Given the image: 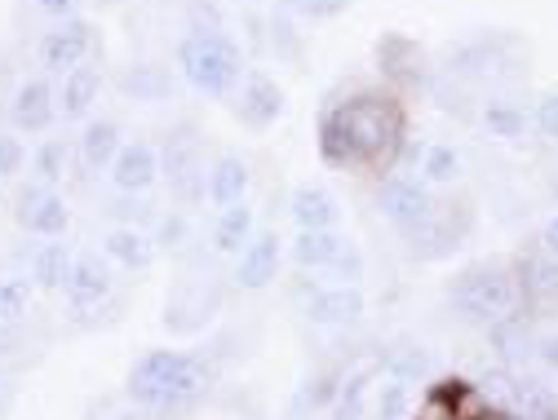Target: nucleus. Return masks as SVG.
<instances>
[{
	"label": "nucleus",
	"instance_id": "f257e3e1",
	"mask_svg": "<svg viewBox=\"0 0 558 420\" xmlns=\"http://www.w3.org/2000/svg\"><path fill=\"white\" fill-rule=\"evenodd\" d=\"M403 137V107L386 94H360L324 111L319 120V156L332 169H360L373 160H390Z\"/></svg>",
	"mask_w": 558,
	"mask_h": 420
},
{
	"label": "nucleus",
	"instance_id": "f03ea898",
	"mask_svg": "<svg viewBox=\"0 0 558 420\" xmlns=\"http://www.w3.org/2000/svg\"><path fill=\"white\" fill-rule=\"evenodd\" d=\"M204 385H208L204 363L191 355H178V349H151L129 372V398L151 411H169V416L186 411L204 394Z\"/></svg>",
	"mask_w": 558,
	"mask_h": 420
},
{
	"label": "nucleus",
	"instance_id": "7ed1b4c3",
	"mask_svg": "<svg viewBox=\"0 0 558 420\" xmlns=\"http://www.w3.org/2000/svg\"><path fill=\"white\" fill-rule=\"evenodd\" d=\"M523 293H519V274L506 261H478L470 270H461V279L452 284V306L461 310V319L493 328L501 319H510L519 310Z\"/></svg>",
	"mask_w": 558,
	"mask_h": 420
},
{
	"label": "nucleus",
	"instance_id": "20e7f679",
	"mask_svg": "<svg viewBox=\"0 0 558 420\" xmlns=\"http://www.w3.org/2000/svg\"><path fill=\"white\" fill-rule=\"evenodd\" d=\"M178 66H182V76L208 98H227L244 76L240 45L222 32H191L178 45Z\"/></svg>",
	"mask_w": 558,
	"mask_h": 420
},
{
	"label": "nucleus",
	"instance_id": "39448f33",
	"mask_svg": "<svg viewBox=\"0 0 558 420\" xmlns=\"http://www.w3.org/2000/svg\"><path fill=\"white\" fill-rule=\"evenodd\" d=\"M514 274H519V293L532 310L558 314V257H549L545 248H527L514 261Z\"/></svg>",
	"mask_w": 558,
	"mask_h": 420
},
{
	"label": "nucleus",
	"instance_id": "423d86ee",
	"mask_svg": "<svg viewBox=\"0 0 558 420\" xmlns=\"http://www.w3.org/2000/svg\"><path fill=\"white\" fill-rule=\"evenodd\" d=\"M381 213L395 222V226H416V222H426L435 213V199L430 190L416 182V177H390L381 186Z\"/></svg>",
	"mask_w": 558,
	"mask_h": 420
},
{
	"label": "nucleus",
	"instance_id": "0eeeda50",
	"mask_svg": "<svg viewBox=\"0 0 558 420\" xmlns=\"http://www.w3.org/2000/svg\"><path fill=\"white\" fill-rule=\"evenodd\" d=\"M94 45V27L89 23H62L58 32H49L40 40V62L49 66V72H76V66L85 62Z\"/></svg>",
	"mask_w": 558,
	"mask_h": 420
},
{
	"label": "nucleus",
	"instance_id": "6e6552de",
	"mask_svg": "<svg viewBox=\"0 0 558 420\" xmlns=\"http://www.w3.org/2000/svg\"><path fill=\"white\" fill-rule=\"evenodd\" d=\"M165 169H169V186L178 199H199L204 195V169H199V151L191 137H169L165 143Z\"/></svg>",
	"mask_w": 558,
	"mask_h": 420
},
{
	"label": "nucleus",
	"instance_id": "1a4fd4ad",
	"mask_svg": "<svg viewBox=\"0 0 558 420\" xmlns=\"http://www.w3.org/2000/svg\"><path fill=\"white\" fill-rule=\"evenodd\" d=\"M279 111H284V94H279V85L262 72H253L240 89V102H235V115L248 124V128H266L279 120Z\"/></svg>",
	"mask_w": 558,
	"mask_h": 420
},
{
	"label": "nucleus",
	"instance_id": "9d476101",
	"mask_svg": "<svg viewBox=\"0 0 558 420\" xmlns=\"http://www.w3.org/2000/svg\"><path fill=\"white\" fill-rule=\"evenodd\" d=\"M156 173H160V160H156V151H151L147 143H129V147H120V156L111 160V182H116V190H124V195H143V190L156 182Z\"/></svg>",
	"mask_w": 558,
	"mask_h": 420
},
{
	"label": "nucleus",
	"instance_id": "9b49d317",
	"mask_svg": "<svg viewBox=\"0 0 558 420\" xmlns=\"http://www.w3.org/2000/svg\"><path fill=\"white\" fill-rule=\"evenodd\" d=\"M19 222L36 235H62L66 231V203L45 186H27L19 195Z\"/></svg>",
	"mask_w": 558,
	"mask_h": 420
},
{
	"label": "nucleus",
	"instance_id": "f8f14e48",
	"mask_svg": "<svg viewBox=\"0 0 558 420\" xmlns=\"http://www.w3.org/2000/svg\"><path fill=\"white\" fill-rule=\"evenodd\" d=\"M514 49V40H506V36H493V40H470V45H461L457 49V58H452V72L457 76H478V81H487V76H501V66H506V53Z\"/></svg>",
	"mask_w": 558,
	"mask_h": 420
},
{
	"label": "nucleus",
	"instance_id": "ddd939ff",
	"mask_svg": "<svg viewBox=\"0 0 558 420\" xmlns=\"http://www.w3.org/2000/svg\"><path fill=\"white\" fill-rule=\"evenodd\" d=\"M311 323H324V328H345L364 314V293L355 284H341V288H328V293H315L311 306H306Z\"/></svg>",
	"mask_w": 558,
	"mask_h": 420
},
{
	"label": "nucleus",
	"instance_id": "4468645a",
	"mask_svg": "<svg viewBox=\"0 0 558 420\" xmlns=\"http://www.w3.org/2000/svg\"><path fill=\"white\" fill-rule=\"evenodd\" d=\"M289 213L298 231H332L337 226V199L324 186H298L289 199Z\"/></svg>",
	"mask_w": 558,
	"mask_h": 420
},
{
	"label": "nucleus",
	"instance_id": "2eb2a0df",
	"mask_svg": "<svg viewBox=\"0 0 558 420\" xmlns=\"http://www.w3.org/2000/svg\"><path fill=\"white\" fill-rule=\"evenodd\" d=\"M10 115H14V124H19V128H27V133L49 128V124H53V115H58V107H53V89H49L45 81H27V85L14 94Z\"/></svg>",
	"mask_w": 558,
	"mask_h": 420
},
{
	"label": "nucleus",
	"instance_id": "dca6fc26",
	"mask_svg": "<svg viewBox=\"0 0 558 420\" xmlns=\"http://www.w3.org/2000/svg\"><path fill=\"white\" fill-rule=\"evenodd\" d=\"M275 270H279V239L275 235L248 239V248L240 252V270H235L240 288H266L275 279Z\"/></svg>",
	"mask_w": 558,
	"mask_h": 420
},
{
	"label": "nucleus",
	"instance_id": "f3484780",
	"mask_svg": "<svg viewBox=\"0 0 558 420\" xmlns=\"http://www.w3.org/2000/svg\"><path fill=\"white\" fill-rule=\"evenodd\" d=\"M377 58H381V72L395 76V81H422V66H426V53L416 40L408 36H386L377 45Z\"/></svg>",
	"mask_w": 558,
	"mask_h": 420
},
{
	"label": "nucleus",
	"instance_id": "a211bd4d",
	"mask_svg": "<svg viewBox=\"0 0 558 420\" xmlns=\"http://www.w3.org/2000/svg\"><path fill=\"white\" fill-rule=\"evenodd\" d=\"M244 190H248V164L240 156H222L208 173V199L218 208H235L244 203Z\"/></svg>",
	"mask_w": 558,
	"mask_h": 420
},
{
	"label": "nucleus",
	"instance_id": "6ab92c4d",
	"mask_svg": "<svg viewBox=\"0 0 558 420\" xmlns=\"http://www.w3.org/2000/svg\"><path fill=\"white\" fill-rule=\"evenodd\" d=\"M457 239H461V231L452 226V213H439V208H435L426 222L408 226V244H412L416 257H439V252H448Z\"/></svg>",
	"mask_w": 558,
	"mask_h": 420
},
{
	"label": "nucleus",
	"instance_id": "aec40b11",
	"mask_svg": "<svg viewBox=\"0 0 558 420\" xmlns=\"http://www.w3.org/2000/svg\"><path fill=\"white\" fill-rule=\"evenodd\" d=\"M62 293H66V301H72V306H98L111 293V279H107V270L94 257H76L72 279H66Z\"/></svg>",
	"mask_w": 558,
	"mask_h": 420
},
{
	"label": "nucleus",
	"instance_id": "412c9836",
	"mask_svg": "<svg viewBox=\"0 0 558 420\" xmlns=\"http://www.w3.org/2000/svg\"><path fill=\"white\" fill-rule=\"evenodd\" d=\"M345 248H351V239H341L337 231H298L293 239L298 265H337Z\"/></svg>",
	"mask_w": 558,
	"mask_h": 420
},
{
	"label": "nucleus",
	"instance_id": "4be33fe9",
	"mask_svg": "<svg viewBox=\"0 0 558 420\" xmlns=\"http://www.w3.org/2000/svg\"><path fill=\"white\" fill-rule=\"evenodd\" d=\"M98 72L94 66H76V72H66L62 76V115H72V120H81L94 102H98Z\"/></svg>",
	"mask_w": 558,
	"mask_h": 420
},
{
	"label": "nucleus",
	"instance_id": "5701e85b",
	"mask_svg": "<svg viewBox=\"0 0 558 420\" xmlns=\"http://www.w3.org/2000/svg\"><path fill=\"white\" fill-rule=\"evenodd\" d=\"M72 252H66L62 244H45V248H36V257H32V279L40 288H66V279H72Z\"/></svg>",
	"mask_w": 558,
	"mask_h": 420
},
{
	"label": "nucleus",
	"instance_id": "b1692460",
	"mask_svg": "<svg viewBox=\"0 0 558 420\" xmlns=\"http://www.w3.org/2000/svg\"><path fill=\"white\" fill-rule=\"evenodd\" d=\"M107 252H111L120 265H129V270H147V265H151V257H156L151 239H147L143 231H133V226L111 231V235H107Z\"/></svg>",
	"mask_w": 558,
	"mask_h": 420
},
{
	"label": "nucleus",
	"instance_id": "393cba45",
	"mask_svg": "<svg viewBox=\"0 0 558 420\" xmlns=\"http://www.w3.org/2000/svg\"><path fill=\"white\" fill-rule=\"evenodd\" d=\"M81 156H85L89 169L111 164V160L120 156V128H116L111 120H94V124L85 128V137H81Z\"/></svg>",
	"mask_w": 558,
	"mask_h": 420
},
{
	"label": "nucleus",
	"instance_id": "a878e982",
	"mask_svg": "<svg viewBox=\"0 0 558 420\" xmlns=\"http://www.w3.org/2000/svg\"><path fill=\"white\" fill-rule=\"evenodd\" d=\"M248 235H253V208H248V203L222 208V222H218V231H214L218 252H240V244L248 248Z\"/></svg>",
	"mask_w": 558,
	"mask_h": 420
},
{
	"label": "nucleus",
	"instance_id": "bb28decb",
	"mask_svg": "<svg viewBox=\"0 0 558 420\" xmlns=\"http://www.w3.org/2000/svg\"><path fill=\"white\" fill-rule=\"evenodd\" d=\"M493 332V345L501 349V359H523L527 349H532V328H527V319H523V310H514L510 319H501V323H493L487 328Z\"/></svg>",
	"mask_w": 558,
	"mask_h": 420
},
{
	"label": "nucleus",
	"instance_id": "cd10ccee",
	"mask_svg": "<svg viewBox=\"0 0 558 420\" xmlns=\"http://www.w3.org/2000/svg\"><path fill=\"white\" fill-rule=\"evenodd\" d=\"M483 124H487V133H497V137H523L527 115L514 102H487L483 107Z\"/></svg>",
	"mask_w": 558,
	"mask_h": 420
},
{
	"label": "nucleus",
	"instance_id": "c85d7f7f",
	"mask_svg": "<svg viewBox=\"0 0 558 420\" xmlns=\"http://www.w3.org/2000/svg\"><path fill=\"white\" fill-rule=\"evenodd\" d=\"M124 94L156 102V98H165V94H169V76L160 72V66H133V72L124 76Z\"/></svg>",
	"mask_w": 558,
	"mask_h": 420
},
{
	"label": "nucleus",
	"instance_id": "c756f323",
	"mask_svg": "<svg viewBox=\"0 0 558 420\" xmlns=\"http://www.w3.org/2000/svg\"><path fill=\"white\" fill-rule=\"evenodd\" d=\"M412 407V390L408 381H386L377 394V420H403V411Z\"/></svg>",
	"mask_w": 558,
	"mask_h": 420
},
{
	"label": "nucleus",
	"instance_id": "7c9ffc66",
	"mask_svg": "<svg viewBox=\"0 0 558 420\" xmlns=\"http://www.w3.org/2000/svg\"><path fill=\"white\" fill-rule=\"evenodd\" d=\"M461 173V156L452 147H430L426 151V177L430 182H457Z\"/></svg>",
	"mask_w": 558,
	"mask_h": 420
},
{
	"label": "nucleus",
	"instance_id": "2f4dec72",
	"mask_svg": "<svg viewBox=\"0 0 558 420\" xmlns=\"http://www.w3.org/2000/svg\"><path fill=\"white\" fill-rule=\"evenodd\" d=\"M27 297H32L27 279H5L0 284V319H19L27 310Z\"/></svg>",
	"mask_w": 558,
	"mask_h": 420
},
{
	"label": "nucleus",
	"instance_id": "473e14b6",
	"mask_svg": "<svg viewBox=\"0 0 558 420\" xmlns=\"http://www.w3.org/2000/svg\"><path fill=\"white\" fill-rule=\"evenodd\" d=\"M62 169H66V147L58 143V137H49V143L36 151V173H40L45 182H58Z\"/></svg>",
	"mask_w": 558,
	"mask_h": 420
},
{
	"label": "nucleus",
	"instance_id": "72a5a7b5",
	"mask_svg": "<svg viewBox=\"0 0 558 420\" xmlns=\"http://www.w3.org/2000/svg\"><path fill=\"white\" fill-rule=\"evenodd\" d=\"M289 10H298V14H306V18H332V14H341L351 0H284Z\"/></svg>",
	"mask_w": 558,
	"mask_h": 420
},
{
	"label": "nucleus",
	"instance_id": "f704fd0d",
	"mask_svg": "<svg viewBox=\"0 0 558 420\" xmlns=\"http://www.w3.org/2000/svg\"><path fill=\"white\" fill-rule=\"evenodd\" d=\"M23 169V143L19 137H0V177H14Z\"/></svg>",
	"mask_w": 558,
	"mask_h": 420
},
{
	"label": "nucleus",
	"instance_id": "c9c22d12",
	"mask_svg": "<svg viewBox=\"0 0 558 420\" xmlns=\"http://www.w3.org/2000/svg\"><path fill=\"white\" fill-rule=\"evenodd\" d=\"M536 128L545 137H558V94H549L541 107H536Z\"/></svg>",
	"mask_w": 558,
	"mask_h": 420
},
{
	"label": "nucleus",
	"instance_id": "e433bc0d",
	"mask_svg": "<svg viewBox=\"0 0 558 420\" xmlns=\"http://www.w3.org/2000/svg\"><path fill=\"white\" fill-rule=\"evenodd\" d=\"M536 355H541V363H545L549 372H558V332H545V336L536 341Z\"/></svg>",
	"mask_w": 558,
	"mask_h": 420
},
{
	"label": "nucleus",
	"instance_id": "4c0bfd02",
	"mask_svg": "<svg viewBox=\"0 0 558 420\" xmlns=\"http://www.w3.org/2000/svg\"><path fill=\"white\" fill-rule=\"evenodd\" d=\"M120 195H124V190H120ZM111 213H116V218H147V203H143V199H129V195H124V199H116V208H111Z\"/></svg>",
	"mask_w": 558,
	"mask_h": 420
},
{
	"label": "nucleus",
	"instance_id": "58836bf2",
	"mask_svg": "<svg viewBox=\"0 0 558 420\" xmlns=\"http://www.w3.org/2000/svg\"><path fill=\"white\" fill-rule=\"evenodd\" d=\"M36 5H40L45 14H53V18H66V14L81 10V0H36Z\"/></svg>",
	"mask_w": 558,
	"mask_h": 420
},
{
	"label": "nucleus",
	"instance_id": "ea45409f",
	"mask_svg": "<svg viewBox=\"0 0 558 420\" xmlns=\"http://www.w3.org/2000/svg\"><path fill=\"white\" fill-rule=\"evenodd\" d=\"M541 248H545L549 257H558V213L545 222V231H541Z\"/></svg>",
	"mask_w": 558,
	"mask_h": 420
},
{
	"label": "nucleus",
	"instance_id": "a19ab883",
	"mask_svg": "<svg viewBox=\"0 0 558 420\" xmlns=\"http://www.w3.org/2000/svg\"><path fill=\"white\" fill-rule=\"evenodd\" d=\"M182 231H186V226H182V218H169V222H165V226H160V239H165V244H169V248H173V244H178V239H182Z\"/></svg>",
	"mask_w": 558,
	"mask_h": 420
},
{
	"label": "nucleus",
	"instance_id": "79ce46f5",
	"mask_svg": "<svg viewBox=\"0 0 558 420\" xmlns=\"http://www.w3.org/2000/svg\"><path fill=\"white\" fill-rule=\"evenodd\" d=\"M554 195H558V177H554Z\"/></svg>",
	"mask_w": 558,
	"mask_h": 420
}]
</instances>
